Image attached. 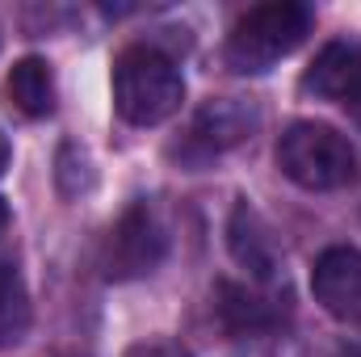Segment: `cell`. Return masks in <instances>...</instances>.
Segmentation results:
<instances>
[{
  "label": "cell",
  "mask_w": 361,
  "mask_h": 357,
  "mask_svg": "<svg viewBox=\"0 0 361 357\" xmlns=\"http://www.w3.org/2000/svg\"><path fill=\"white\" fill-rule=\"evenodd\" d=\"M185 101L180 68L156 47H126L114 59V109L130 126H160Z\"/></svg>",
  "instance_id": "cell-1"
},
{
  "label": "cell",
  "mask_w": 361,
  "mask_h": 357,
  "mask_svg": "<svg viewBox=\"0 0 361 357\" xmlns=\"http://www.w3.org/2000/svg\"><path fill=\"white\" fill-rule=\"evenodd\" d=\"M311 25H315L311 4H298V0L257 4L231 25L223 55L235 72H269L277 59H286L290 51L302 47Z\"/></svg>",
  "instance_id": "cell-2"
},
{
  "label": "cell",
  "mask_w": 361,
  "mask_h": 357,
  "mask_svg": "<svg viewBox=\"0 0 361 357\" xmlns=\"http://www.w3.org/2000/svg\"><path fill=\"white\" fill-rule=\"evenodd\" d=\"M277 169L298 189L328 193V189H345L357 177V156H353V143L336 126L294 122L277 139Z\"/></svg>",
  "instance_id": "cell-3"
},
{
  "label": "cell",
  "mask_w": 361,
  "mask_h": 357,
  "mask_svg": "<svg viewBox=\"0 0 361 357\" xmlns=\"http://www.w3.org/2000/svg\"><path fill=\"white\" fill-rule=\"evenodd\" d=\"M164 248H169V236H164L160 214L147 202H135L122 210V219L114 223V231L105 240V261H101L105 277L109 282L143 277L164 261Z\"/></svg>",
  "instance_id": "cell-4"
},
{
  "label": "cell",
  "mask_w": 361,
  "mask_h": 357,
  "mask_svg": "<svg viewBox=\"0 0 361 357\" xmlns=\"http://www.w3.org/2000/svg\"><path fill=\"white\" fill-rule=\"evenodd\" d=\"M219 324L227 332V341L235 345V353L261 357L277 341V307L265 294H252L248 286H219Z\"/></svg>",
  "instance_id": "cell-5"
},
{
  "label": "cell",
  "mask_w": 361,
  "mask_h": 357,
  "mask_svg": "<svg viewBox=\"0 0 361 357\" xmlns=\"http://www.w3.org/2000/svg\"><path fill=\"white\" fill-rule=\"evenodd\" d=\"M311 294L332 320L361 324V253L357 248H349V244L328 248L311 269Z\"/></svg>",
  "instance_id": "cell-6"
},
{
  "label": "cell",
  "mask_w": 361,
  "mask_h": 357,
  "mask_svg": "<svg viewBox=\"0 0 361 357\" xmlns=\"http://www.w3.org/2000/svg\"><path fill=\"white\" fill-rule=\"evenodd\" d=\"M252 126H257V114L248 105H240V101H210L193 118V126H189V135L180 143V156L189 164H206V160L223 156L227 147L244 143Z\"/></svg>",
  "instance_id": "cell-7"
},
{
  "label": "cell",
  "mask_w": 361,
  "mask_h": 357,
  "mask_svg": "<svg viewBox=\"0 0 361 357\" xmlns=\"http://www.w3.org/2000/svg\"><path fill=\"white\" fill-rule=\"evenodd\" d=\"M298 89L307 97H315V101H336V105L361 101V47L345 42V38L328 42L311 59V68L302 72Z\"/></svg>",
  "instance_id": "cell-8"
},
{
  "label": "cell",
  "mask_w": 361,
  "mask_h": 357,
  "mask_svg": "<svg viewBox=\"0 0 361 357\" xmlns=\"http://www.w3.org/2000/svg\"><path fill=\"white\" fill-rule=\"evenodd\" d=\"M227 248H231V257H235V265L244 269L252 282H277V273H281V253H277V240H273L269 223L248 206V202H240L235 210H231V223H227Z\"/></svg>",
  "instance_id": "cell-9"
},
{
  "label": "cell",
  "mask_w": 361,
  "mask_h": 357,
  "mask_svg": "<svg viewBox=\"0 0 361 357\" xmlns=\"http://www.w3.org/2000/svg\"><path fill=\"white\" fill-rule=\"evenodd\" d=\"M4 89H8V101H13L25 118H47V114L55 109V76H51V63L38 59V55L17 59Z\"/></svg>",
  "instance_id": "cell-10"
},
{
  "label": "cell",
  "mask_w": 361,
  "mask_h": 357,
  "mask_svg": "<svg viewBox=\"0 0 361 357\" xmlns=\"http://www.w3.org/2000/svg\"><path fill=\"white\" fill-rule=\"evenodd\" d=\"M30 328V294L13 265H0V349L17 345Z\"/></svg>",
  "instance_id": "cell-11"
},
{
  "label": "cell",
  "mask_w": 361,
  "mask_h": 357,
  "mask_svg": "<svg viewBox=\"0 0 361 357\" xmlns=\"http://www.w3.org/2000/svg\"><path fill=\"white\" fill-rule=\"evenodd\" d=\"M126 357H193V353L177 341H139V345L126 349Z\"/></svg>",
  "instance_id": "cell-12"
},
{
  "label": "cell",
  "mask_w": 361,
  "mask_h": 357,
  "mask_svg": "<svg viewBox=\"0 0 361 357\" xmlns=\"http://www.w3.org/2000/svg\"><path fill=\"white\" fill-rule=\"evenodd\" d=\"M8 160H13V147H8V139L0 135V177H4V169H8Z\"/></svg>",
  "instance_id": "cell-13"
},
{
  "label": "cell",
  "mask_w": 361,
  "mask_h": 357,
  "mask_svg": "<svg viewBox=\"0 0 361 357\" xmlns=\"http://www.w3.org/2000/svg\"><path fill=\"white\" fill-rule=\"evenodd\" d=\"M336 357H361L357 349H345V353H336Z\"/></svg>",
  "instance_id": "cell-14"
},
{
  "label": "cell",
  "mask_w": 361,
  "mask_h": 357,
  "mask_svg": "<svg viewBox=\"0 0 361 357\" xmlns=\"http://www.w3.org/2000/svg\"><path fill=\"white\" fill-rule=\"evenodd\" d=\"M0 223H4V206H0Z\"/></svg>",
  "instance_id": "cell-15"
}]
</instances>
